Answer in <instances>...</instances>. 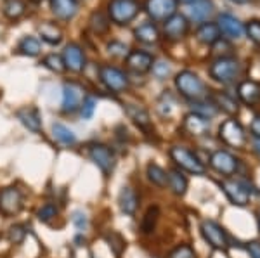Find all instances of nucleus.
I'll return each instance as SVG.
<instances>
[{
	"label": "nucleus",
	"instance_id": "423d86ee",
	"mask_svg": "<svg viewBox=\"0 0 260 258\" xmlns=\"http://www.w3.org/2000/svg\"><path fill=\"white\" fill-rule=\"evenodd\" d=\"M99 78L104 83V87L113 94H121L128 89V77L115 66H101Z\"/></svg>",
	"mask_w": 260,
	"mask_h": 258
},
{
	"label": "nucleus",
	"instance_id": "49530a36",
	"mask_svg": "<svg viewBox=\"0 0 260 258\" xmlns=\"http://www.w3.org/2000/svg\"><path fill=\"white\" fill-rule=\"evenodd\" d=\"M94 111H95V99L94 97H85L82 102V116L89 120V118H92Z\"/></svg>",
	"mask_w": 260,
	"mask_h": 258
},
{
	"label": "nucleus",
	"instance_id": "4be33fe9",
	"mask_svg": "<svg viewBox=\"0 0 260 258\" xmlns=\"http://www.w3.org/2000/svg\"><path fill=\"white\" fill-rule=\"evenodd\" d=\"M50 9L56 18L70 21L78 12V2L77 0H50Z\"/></svg>",
	"mask_w": 260,
	"mask_h": 258
},
{
	"label": "nucleus",
	"instance_id": "79ce46f5",
	"mask_svg": "<svg viewBox=\"0 0 260 258\" xmlns=\"http://www.w3.org/2000/svg\"><path fill=\"white\" fill-rule=\"evenodd\" d=\"M106 241L110 243L111 249L116 253V255H121V251L125 249V241L120 234H116V232H110V234H106Z\"/></svg>",
	"mask_w": 260,
	"mask_h": 258
},
{
	"label": "nucleus",
	"instance_id": "9d476101",
	"mask_svg": "<svg viewBox=\"0 0 260 258\" xmlns=\"http://www.w3.org/2000/svg\"><path fill=\"white\" fill-rule=\"evenodd\" d=\"M85 99V90L82 85L75 82H66L62 87V111L64 113H75Z\"/></svg>",
	"mask_w": 260,
	"mask_h": 258
},
{
	"label": "nucleus",
	"instance_id": "f257e3e1",
	"mask_svg": "<svg viewBox=\"0 0 260 258\" xmlns=\"http://www.w3.org/2000/svg\"><path fill=\"white\" fill-rule=\"evenodd\" d=\"M175 87H177L180 95H184L189 101H203L208 95V89L205 85V82L196 73L189 71V69H184V71L177 75Z\"/></svg>",
	"mask_w": 260,
	"mask_h": 258
},
{
	"label": "nucleus",
	"instance_id": "72a5a7b5",
	"mask_svg": "<svg viewBox=\"0 0 260 258\" xmlns=\"http://www.w3.org/2000/svg\"><path fill=\"white\" fill-rule=\"evenodd\" d=\"M158 217H160V210H158V206H151L149 210L146 211L144 218H142L141 231L144 232V234H149V232H153L154 227H156Z\"/></svg>",
	"mask_w": 260,
	"mask_h": 258
},
{
	"label": "nucleus",
	"instance_id": "c85d7f7f",
	"mask_svg": "<svg viewBox=\"0 0 260 258\" xmlns=\"http://www.w3.org/2000/svg\"><path fill=\"white\" fill-rule=\"evenodd\" d=\"M146 173H148L151 184H154L158 187H167V184H169V172H165L160 165L149 163L148 168H146Z\"/></svg>",
	"mask_w": 260,
	"mask_h": 258
},
{
	"label": "nucleus",
	"instance_id": "4c0bfd02",
	"mask_svg": "<svg viewBox=\"0 0 260 258\" xmlns=\"http://www.w3.org/2000/svg\"><path fill=\"white\" fill-rule=\"evenodd\" d=\"M44 64L47 66L50 71H56V73H62L66 69L64 62H62V57L57 56V54H49V56H45Z\"/></svg>",
	"mask_w": 260,
	"mask_h": 258
},
{
	"label": "nucleus",
	"instance_id": "de8ad7c7",
	"mask_svg": "<svg viewBox=\"0 0 260 258\" xmlns=\"http://www.w3.org/2000/svg\"><path fill=\"white\" fill-rule=\"evenodd\" d=\"M246 249L250 253V258H260V241H251L246 244Z\"/></svg>",
	"mask_w": 260,
	"mask_h": 258
},
{
	"label": "nucleus",
	"instance_id": "cd10ccee",
	"mask_svg": "<svg viewBox=\"0 0 260 258\" xmlns=\"http://www.w3.org/2000/svg\"><path fill=\"white\" fill-rule=\"evenodd\" d=\"M39 33H40L42 40L47 42L50 45H57V44H61V40H62L61 30L52 23H42L39 26Z\"/></svg>",
	"mask_w": 260,
	"mask_h": 258
},
{
	"label": "nucleus",
	"instance_id": "f8f14e48",
	"mask_svg": "<svg viewBox=\"0 0 260 258\" xmlns=\"http://www.w3.org/2000/svg\"><path fill=\"white\" fill-rule=\"evenodd\" d=\"M210 166L217 173L224 177H231L238 172V160L228 151H215L210 156Z\"/></svg>",
	"mask_w": 260,
	"mask_h": 258
},
{
	"label": "nucleus",
	"instance_id": "37998d69",
	"mask_svg": "<svg viewBox=\"0 0 260 258\" xmlns=\"http://www.w3.org/2000/svg\"><path fill=\"white\" fill-rule=\"evenodd\" d=\"M153 75L156 78H160V80H163V78H167L170 75V66L167 61H154L153 62Z\"/></svg>",
	"mask_w": 260,
	"mask_h": 258
},
{
	"label": "nucleus",
	"instance_id": "0eeeda50",
	"mask_svg": "<svg viewBox=\"0 0 260 258\" xmlns=\"http://www.w3.org/2000/svg\"><path fill=\"white\" fill-rule=\"evenodd\" d=\"M201 236L213 249H225L228 248V234L224 227L217 224L215 220H203L201 222Z\"/></svg>",
	"mask_w": 260,
	"mask_h": 258
},
{
	"label": "nucleus",
	"instance_id": "c9c22d12",
	"mask_svg": "<svg viewBox=\"0 0 260 258\" xmlns=\"http://www.w3.org/2000/svg\"><path fill=\"white\" fill-rule=\"evenodd\" d=\"M217 107H222V109L225 111V113H238V102L234 101L233 97H229L228 94H219L217 95Z\"/></svg>",
	"mask_w": 260,
	"mask_h": 258
},
{
	"label": "nucleus",
	"instance_id": "2eb2a0df",
	"mask_svg": "<svg viewBox=\"0 0 260 258\" xmlns=\"http://www.w3.org/2000/svg\"><path fill=\"white\" fill-rule=\"evenodd\" d=\"M163 31H165V36L169 40H182L189 31V21L182 14H174L170 19L165 21Z\"/></svg>",
	"mask_w": 260,
	"mask_h": 258
},
{
	"label": "nucleus",
	"instance_id": "b1692460",
	"mask_svg": "<svg viewBox=\"0 0 260 258\" xmlns=\"http://www.w3.org/2000/svg\"><path fill=\"white\" fill-rule=\"evenodd\" d=\"M18 120L28 128V130H31V132L42 130V116L39 113V109H35V107H24V109H19Z\"/></svg>",
	"mask_w": 260,
	"mask_h": 258
},
{
	"label": "nucleus",
	"instance_id": "20e7f679",
	"mask_svg": "<svg viewBox=\"0 0 260 258\" xmlns=\"http://www.w3.org/2000/svg\"><path fill=\"white\" fill-rule=\"evenodd\" d=\"M170 158L180 170H186V172L194 173V175H203L205 173L203 161L200 160L196 153L189 151V149L174 145V148H170Z\"/></svg>",
	"mask_w": 260,
	"mask_h": 258
},
{
	"label": "nucleus",
	"instance_id": "c756f323",
	"mask_svg": "<svg viewBox=\"0 0 260 258\" xmlns=\"http://www.w3.org/2000/svg\"><path fill=\"white\" fill-rule=\"evenodd\" d=\"M52 134L61 144H64V145H73L75 142H77V135L73 134V130H70V128L62 123H54L52 125Z\"/></svg>",
	"mask_w": 260,
	"mask_h": 258
},
{
	"label": "nucleus",
	"instance_id": "3c124183",
	"mask_svg": "<svg viewBox=\"0 0 260 258\" xmlns=\"http://www.w3.org/2000/svg\"><path fill=\"white\" fill-rule=\"evenodd\" d=\"M177 2H180V4H186V6H192V4L200 2V0H177Z\"/></svg>",
	"mask_w": 260,
	"mask_h": 258
},
{
	"label": "nucleus",
	"instance_id": "bb28decb",
	"mask_svg": "<svg viewBox=\"0 0 260 258\" xmlns=\"http://www.w3.org/2000/svg\"><path fill=\"white\" fill-rule=\"evenodd\" d=\"M169 186L175 196H184L187 191V178L180 170H170L169 172Z\"/></svg>",
	"mask_w": 260,
	"mask_h": 258
},
{
	"label": "nucleus",
	"instance_id": "a19ab883",
	"mask_svg": "<svg viewBox=\"0 0 260 258\" xmlns=\"http://www.w3.org/2000/svg\"><path fill=\"white\" fill-rule=\"evenodd\" d=\"M245 31L248 35V39L253 42V44L260 45V21L258 19H251L246 23Z\"/></svg>",
	"mask_w": 260,
	"mask_h": 258
},
{
	"label": "nucleus",
	"instance_id": "f03ea898",
	"mask_svg": "<svg viewBox=\"0 0 260 258\" xmlns=\"http://www.w3.org/2000/svg\"><path fill=\"white\" fill-rule=\"evenodd\" d=\"M240 71H241V66L238 59L228 56L217 57L210 64V69H208V73H210L213 80L222 83V85H229V83L236 82V78L240 77Z\"/></svg>",
	"mask_w": 260,
	"mask_h": 258
},
{
	"label": "nucleus",
	"instance_id": "a878e982",
	"mask_svg": "<svg viewBox=\"0 0 260 258\" xmlns=\"http://www.w3.org/2000/svg\"><path fill=\"white\" fill-rule=\"evenodd\" d=\"M134 35H136V39L139 40L141 44H146V45H153L160 40V31H158V28L154 23L141 24L139 28H136Z\"/></svg>",
	"mask_w": 260,
	"mask_h": 258
},
{
	"label": "nucleus",
	"instance_id": "412c9836",
	"mask_svg": "<svg viewBox=\"0 0 260 258\" xmlns=\"http://www.w3.org/2000/svg\"><path fill=\"white\" fill-rule=\"evenodd\" d=\"M125 113L141 130H144L146 134L151 132V118L149 113L144 109L142 106H137V104H125Z\"/></svg>",
	"mask_w": 260,
	"mask_h": 258
},
{
	"label": "nucleus",
	"instance_id": "1a4fd4ad",
	"mask_svg": "<svg viewBox=\"0 0 260 258\" xmlns=\"http://www.w3.org/2000/svg\"><path fill=\"white\" fill-rule=\"evenodd\" d=\"M220 187L233 205L246 206L250 203L251 189H248V186L243 180H224L220 182Z\"/></svg>",
	"mask_w": 260,
	"mask_h": 258
},
{
	"label": "nucleus",
	"instance_id": "5fc2aeb1",
	"mask_svg": "<svg viewBox=\"0 0 260 258\" xmlns=\"http://www.w3.org/2000/svg\"><path fill=\"white\" fill-rule=\"evenodd\" d=\"M154 258H156V256H154Z\"/></svg>",
	"mask_w": 260,
	"mask_h": 258
},
{
	"label": "nucleus",
	"instance_id": "a18cd8bd",
	"mask_svg": "<svg viewBox=\"0 0 260 258\" xmlns=\"http://www.w3.org/2000/svg\"><path fill=\"white\" fill-rule=\"evenodd\" d=\"M71 222L78 231H85L87 226H89V218H87V215L83 211H75L73 217H71Z\"/></svg>",
	"mask_w": 260,
	"mask_h": 258
},
{
	"label": "nucleus",
	"instance_id": "6e6552de",
	"mask_svg": "<svg viewBox=\"0 0 260 258\" xmlns=\"http://www.w3.org/2000/svg\"><path fill=\"white\" fill-rule=\"evenodd\" d=\"M177 0H146V12L156 23H165L177 14Z\"/></svg>",
	"mask_w": 260,
	"mask_h": 258
},
{
	"label": "nucleus",
	"instance_id": "7ed1b4c3",
	"mask_svg": "<svg viewBox=\"0 0 260 258\" xmlns=\"http://www.w3.org/2000/svg\"><path fill=\"white\" fill-rule=\"evenodd\" d=\"M139 2L137 0H110L108 4V16L116 24H128L139 14Z\"/></svg>",
	"mask_w": 260,
	"mask_h": 258
},
{
	"label": "nucleus",
	"instance_id": "aec40b11",
	"mask_svg": "<svg viewBox=\"0 0 260 258\" xmlns=\"http://www.w3.org/2000/svg\"><path fill=\"white\" fill-rule=\"evenodd\" d=\"M118 206L125 215H136L137 206H139V198H137V193L130 186L121 187L118 194Z\"/></svg>",
	"mask_w": 260,
	"mask_h": 258
},
{
	"label": "nucleus",
	"instance_id": "58836bf2",
	"mask_svg": "<svg viewBox=\"0 0 260 258\" xmlns=\"http://www.w3.org/2000/svg\"><path fill=\"white\" fill-rule=\"evenodd\" d=\"M167 258H196V251L189 244H179L172 249Z\"/></svg>",
	"mask_w": 260,
	"mask_h": 258
},
{
	"label": "nucleus",
	"instance_id": "9b49d317",
	"mask_svg": "<svg viewBox=\"0 0 260 258\" xmlns=\"http://www.w3.org/2000/svg\"><path fill=\"white\" fill-rule=\"evenodd\" d=\"M89 156L104 175H110L113 168H115V155H113V151L108 145L92 144L89 148Z\"/></svg>",
	"mask_w": 260,
	"mask_h": 258
},
{
	"label": "nucleus",
	"instance_id": "4468645a",
	"mask_svg": "<svg viewBox=\"0 0 260 258\" xmlns=\"http://www.w3.org/2000/svg\"><path fill=\"white\" fill-rule=\"evenodd\" d=\"M217 26L220 30V35H224L228 40H240L243 33H245L243 23L233 14H220Z\"/></svg>",
	"mask_w": 260,
	"mask_h": 258
},
{
	"label": "nucleus",
	"instance_id": "603ef678",
	"mask_svg": "<svg viewBox=\"0 0 260 258\" xmlns=\"http://www.w3.org/2000/svg\"><path fill=\"white\" fill-rule=\"evenodd\" d=\"M31 2H42V0H31Z\"/></svg>",
	"mask_w": 260,
	"mask_h": 258
},
{
	"label": "nucleus",
	"instance_id": "c03bdc74",
	"mask_svg": "<svg viewBox=\"0 0 260 258\" xmlns=\"http://www.w3.org/2000/svg\"><path fill=\"white\" fill-rule=\"evenodd\" d=\"M24 236H26V231H24L23 226H12L9 229V239H11V243H14V244L23 243Z\"/></svg>",
	"mask_w": 260,
	"mask_h": 258
},
{
	"label": "nucleus",
	"instance_id": "39448f33",
	"mask_svg": "<svg viewBox=\"0 0 260 258\" xmlns=\"http://www.w3.org/2000/svg\"><path fill=\"white\" fill-rule=\"evenodd\" d=\"M219 137L224 144L231 145V148L241 149L246 144V134L243 125L234 118H229L225 122H222L219 127Z\"/></svg>",
	"mask_w": 260,
	"mask_h": 258
},
{
	"label": "nucleus",
	"instance_id": "864d4df0",
	"mask_svg": "<svg viewBox=\"0 0 260 258\" xmlns=\"http://www.w3.org/2000/svg\"><path fill=\"white\" fill-rule=\"evenodd\" d=\"M258 227H260V217H258Z\"/></svg>",
	"mask_w": 260,
	"mask_h": 258
},
{
	"label": "nucleus",
	"instance_id": "8fccbe9b",
	"mask_svg": "<svg viewBox=\"0 0 260 258\" xmlns=\"http://www.w3.org/2000/svg\"><path fill=\"white\" fill-rule=\"evenodd\" d=\"M253 149H255V153H257V156L260 158V139L253 140Z\"/></svg>",
	"mask_w": 260,
	"mask_h": 258
},
{
	"label": "nucleus",
	"instance_id": "f704fd0d",
	"mask_svg": "<svg viewBox=\"0 0 260 258\" xmlns=\"http://www.w3.org/2000/svg\"><path fill=\"white\" fill-rule=\"evenodd\" d=\"M19 51L24 54V56L35 57L40 54V42L35 39V36H24L23 40L19 42Z\"/></svg>",
	"mask_w": 260,
	"mask_h": 258
},
{
	"label": "nucleus",
	"instance_id": "2f4dec72",
	"mask_svg": "<svg viewBox=\"0 0 260 258\" xmlns=\"http://www.w3.org/2000/svg\"><path fill=\"white\" fill-rule=\"evenodd\" d=\"M110 21H111L110 18H106L103 12L98 11L90 16L89 26H90V30L94 33H98V35H104V33H108V30H110Z\"/></svg>",
	"mask_w": 260,
	"mask_h": 258
},
{
	"label": "nucleus",
	"instance_id": "e433bc0d",
	"mask_svg": "<svg viewBox=\"0 0 260 258\" xmlns=\"http://www.w3.org/2000/svg\"><path fill=\"white\" fill-rule=\"evenodd\" d=\"M108 54L111 57H118V59H123V57L128 56V47L123 44V42L113 40L108 44Z\"/></svg>",
	"mask_w": 260,
	"mask_h": 258
},
{
	"label": "nucleus",
	"instance_id": "ddd939ff",
	"mask_svg": "<svg viewBox=\"0 0 260 258\" xmlns=\"http://www.w3.org/2000/svg\"><path fill=\"white\" fill-rule=\"evenodd\" d=\"M62 62H64V68L70 69L73 73H80L85 68V54L83 49L78 44H70L64 47L62 52Z\"/></svg>",
	"mask_w": 260,
	"mask_h": 258
},
{
	"label": "nucleus",
	"instance_id": "7c9ffc66",
	"mask_svg": "<svg viewBox=\"0 0 260 258\" xmlns=\"http://www.w3.org/2000/svg\"><path fill=\"white\" fill-rule=\"evenodd\" d=\"M192 113H198V115L203 116V118L210 120L219 113V107H217V104L213 101H207V99H203V101L192 102Z\"/></svg>",
	"mask_w": 260,
	"mask_h": 258
},
{
	"label": "nucleus",
	"instance_id": "473e14b6",
	"mask_svg": "<svg viewBox=\"0 0 260 258\" xmlns=\"http://www.w3.org/2000/svg\"><path fill=\"white\" fill-rule=\"evenodd\" d=\"M24 11H26V6L23 0H6L4 2V14L9 19H19L24 14Z\"/></svg>",
	"mask_w": 260,
	"mask_h": 258
},
{
	"label": "nucleus",
	"instance_id": "f3484780",
	"mask_svg": "<svg viewBox=\"0 0 260 258\" xmlns=\"http://www.w3.org/2000/svg\"><path fill=\"white\" fill-rule=\"evenodd\" d=\"M153 56L142 51H132L127 56V66L134 73H148L153 68Z\"/></svg>",
	"mask_w": 260,
	"mask_h": 258
},
{
	"label": "nucleus",
	"instance_id": "dca6fc26",
	"mask_svg": "<svg viewBox=\"0 0 260 258\" xmlns=\"http://www.w3.org/2000/svg\"><path fill=\"white\" fill-rule=\"evenodd\" d=\"M23 206V194L16 187H7L0 193V210L6 215H16Z\"/></svg>",
	"mask_w": 260,
	"mask_h": 258
},
{
	"label": "nucleus",
	"instance_id": "5701e85b",
	"mask_svg": "<svg viewBox=\"0 0 260 258\" xmlns=\"http://www.w3.org/2000/svg\"><path fill=\"white\" fill-rule=\"evenodd\" d=\"M213 4L210 0H200V2L192 4L187 9V18H189L192 23H205L210 16L213 14Z\"/></svg>",
	"mask_w": 260,
	"mask_h": 258
},
{
	"label": "nucleus",
	"instance_id": "09e8293b",
	"mask_svg": "<svg viewBox=\"0 0 260 258\" xmlns=\"http://www.w3.org/2000/svg\"><path fill=\"white\" fill-rule=\"evenodd\" d=\"M251 134L255 139H260V116H255V120L251 122Z\"/></svg>",
	"mask_w": 260,
	"mask_h": 258
},
{
	"label": "nucleus",
	"instance_id": "6ab92c4d",
	"mask_svg": "<svg viewBox=\"0 0 260 258\" xmlns=\"http://www.w3.org/2000/svg\"><path fill=\"white\" fill-rule=\"evenodd\" d=\"M238 95L246 106L260 104V83L255 80H245L238 85Z\"/></svg>",
	"mask_w": 260,
	"mask_h": 258
},
{
	"label": "nucleus",
	"instance_id": "ea45409f",
	"mask_svg": "<svg viewBox=\"0 0 260 258\" xmlns=\"http://www.w3.org/2000/svg\"><path fill=\"white\" fill-rule=\"evenodd\" d=\"M59 213V210H57L56 205H52V203H47V205H44L39 210V213H37V217H39L40 222H50L56 215Z\"/></svg>",
	"mask_w": 260,
	"mask_h": 258
},
{
	"label": "nucleus",
	"instance_id": "a211bd4d",
	"mask_svg": "<svg viewBox=\"0 0 260 258\" xmlns=\"http://www.w3.org/2000/svg\"><path fill=\"white\" fill-rule=\"evenodd\" d=\"M184 130H186L187 134L196 135V137L205 135L210 130V120L203 118V116L198 113H189L184 116Z\"/></svg>",
	"mask_w": 260,
	"mask_h": 258
},
{
	"label": "nucleus",
	"instance_id": "393cba45",
	"mask_svg": "<svg viewBox=\"0 0 260 258\" xmlns=\"http://www.w3.org/2000/svg\"><path fill=\"white\" fill-rule=\"evenodd\" d=\"M196 36H198V40L201 44L205 45H213L217 40H220V30L219 26H217V23H201L198 31H196Z\"/></svg>",
	"mask_w": 260,
	"mask_h": 258
}]
</instances>
